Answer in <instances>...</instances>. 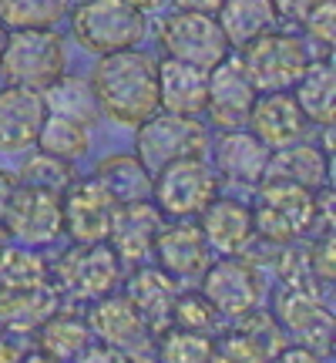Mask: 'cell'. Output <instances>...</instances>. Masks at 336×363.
<instances>
[{
  "label": "cell",
  "mask_w": 336,
  "mask_h": 363,
  "mask_svg": "<svg viewBox=\"0 0 336 363\" xmlns=\"http://www.w3.org/2000/svg\"><path fill=\"white\" fill-rule=\"evenodd\" d=\"M88 81L101 115L121 128H138L158 111V61L138 48L101 54Z\"/></svg>",
  "instance_id": "1"
},
{
  "label": "cell",
  "mask_w": 336,
  "mask_h": 363,
  "mask_svg": "<svg viewBox=\"0 0 336 363\" xmlns=\"http://www.w3.org/2000/svg\"><path fill=\"white\" fill-rule=\"evenodd\" d=\"M71 38L91 54H111L138 48L148 30V13L138 11L131 0H81L67 11Z\"/></svg>",
  "instance_id": "2"
},
{
  "label": "cell",
  "mask_w": 336,
  "mask_h": 363,
  "mask_svg": "<svg viewBox=\"0 0 336 363\" xmlns=\"http://www.w3.org/2000/svg\"><path fill=\"white\" fill-rule=\"evenodd\" d=\"M67 71V48L57 27H17L7 30L0 54V74L7 84L44 91Z\"/></svg>",
  "instance_id": "3"
},
{
  "label": "cell",
  "mask_w": 336,
  "mask_h": 363,
  "mask_svg": "<svg viewBox=\"0 0 336 363\" xmlns=\"http://www.w3.org/2000/svg\"><path fill=\"white\" fill-rule=\"evenodd\" d=\"M256 189L259 195L252 206L256 239L269 246H289L316 225V199L310 189L279 179H262Z\"/></svg>",
  "instance_id": "4"
},
{
  "label": "cell",
  "mask_w": 336,
  "mask_h": 363,
  "mask_svg": "<svg viewBox=\"0 0 336 363\" xmlns=\"http://www.w3.org/2000/svg\"><path fill=\"white\" fill-rule=\"evenodd\" d=\"M219 172L206 155L175 158L152 172V202L165 219H198V212L219 195Z\"/></svg>",
  "instance_id": "5"
},
{
  "label": "cell",
  "mask_w": 336,
  "mask_h": 363,
  "mask_svg": "<svg viewBox=\"0 0 336 363\" xmlns=\"http://www.w3.org/2000/svg\"><path fill=\"white\" fill-rule=\"evenodd\" d=\"M51 283L57 286V293L91 303L118 289L121 259L108 242H74L51 266Z\"/></svg>",
  "instance_id": "6"
},
{
  "label": "cell",
  "mask_w": 336,
  "mask_h": 363,
  "mask_svg": "<svg viewBox=\"0 0 336 363\" xmlns=\"http://www.w3.org/2000/svg\"><path fill=\"white\" fill-rule=\"evenodd\" d=\"M135 131H138L135 135V155L142 158L148 172H158L175 158L206 155L208 148V131L198 118L175 115V111H165V108L148 115Z\"/></svg>",
  "instance_id": "7"
},
{
  "label": "cell",
  "mask_w": 336,
  "mask_h": 363,
  "mask_svg": "<svg viewBox=\"0 0 336 363\" xmlns=\"http://www.w3.org/2000/svg\"><path fill=\"white\" fill-rule=\"evenodd\" d=\"M158 51L162 57H175L195 67H215L222 57H229L233 44L225 40L215 13L179 11L168 13L158 24Z\"/></svg>",
  "instance_id": "8"
},
{
  "label": "cell",
  "mask_w": 336,
  "mask_h": 363,
  "mask_svg": "<svg viewBox=\"0 0 336 363\" xmlns=\"http://www.w3.org/2000/svg\"><path fill=\"white\" fill-rule=\"evenodd\" d=\"M239 61L256 91H289L303 74V67L310 65V51L296 34L272 27L239 48Z\"/></svg>",
  "instance_id": "9"
},
{
  "label": "cell",
  "mask_w": 336,
  "mask_h": 363,
  "mask_svg": "<svg viewBox=\"0 0 336 363\" xmlns=\"http://www.w3.org/2000/svg\"><path fill=\"white\" fill-rule=\"evenodd\" d=\"M276 320L286 330V340L330 357L333 350V310L323 303V286L316 283H283L276 296Z\"/></svg>",
  "instance_id": "10"
},
{
  "label": "cell",
  "mask_w": 336,
  "mask_h": 363,
  "mask_svg": "<svg viewBox=\"0 0 336 363\" xmlns=\"http://www.w3.org/2000/svg\"><path fill=\"white\" fill-rule=\"evenodd\" d=\"M198 279H202V296L225 320L246 316L266 296L262 269L256 266V259L249 252H235V256H222V259L208 262Z\"/></svg>",
  "instance_id": "11"
},
{
  "label": "cell",
  "mask_w": 336,
  "mask_h": 363,
  "mask_svg": "<svg viewBox=\"0 0 336 363\" xmlns=\"http://www.w3.org/2000/svg\"><path fill=\"white\" fill-rule=\"evenodd\" d=\"M11 239L21 246H51L54 239L65 235V216H61V192L51 189H38V185H24L17 182L0 222Z\"/></svg>",
  "instance_id": "12"
},
{
  "label": "cell",
  "mask_w": 336,
  "mask_h": 363,
  "mask_svg": "<svg viewBox=\"0 0 336 363\" xmlns=\"http://www.w3.org/2000/svg\"><path fill=\"white\" fill-rule=\"evenodd\" d=\"M88 330L94 340L108 343L121 357H152L155 353V330L145 323V316L135 310L128 296H98L91 299Z\"/></svg>",
  "instance_id": "13"
},
{
  "label": "cell",
  "mask_w": 336,
  "mask_h": 363,
  "mask_svg": "<svg viewBox=\"0 0 336 363\" xmlns=\"http://www.w3.org/2000/svg\"><path fill=\"white\" fill-rule=\"evenodd\" d=\"M61 216L71 242H108L118 202L101 182L88 175V179H74L61 192Z\"/></svg>",
  "instance_id": "14"
},
{
  "label": "cell",
  "mask_w": 336,
  "mask_h": 363,
  "mask_svg": "<svg viewBox=\"0 0 336 363\" xmlns=\"http://www.w3.org/2000/svg\"><path fill=\"white\" fill-rule=\"evenodd\" d=\"M256 94V84L249 81L239 57H222L215 67H208L206 115L212 118L215 128H246Z\"/></svg>",
  "instance_id": "15"
},
{
  "label": "cell",
  "mask_w": 336,
  "mask_h": 363,
  "mask_svg": "<svg viewBox=\"0 0 336 363\" xmlns=\"http://www.w3.org/2000/svg\"><path fill=\"white\" fill-rule=\"evenodd\" d=\"M152 256L158 269H165L172 279H198L212 262V249L192 219H172L162 222L152 242Z\"/></svg>",
  "instance_id": "16"
},
{
  "label": "cell",
  "mask_w": 336,
  "mask_h": 363,
  "mask_svg": "<svg viewBox=\"0 0 336 363\" xmlns=\"http://www.w3.org/2000/svg\"><path fill=\"white\" fill-rule=\"evenodd\" d=\"M47 118L44 94L24 84L0 88V155H21L38 145V131Z\"/></svg>",
  "instance_id": "17"
},
{
  "label": "cell",
  "mask_w": 336,
  "mask_h": 363,
  "mask_svg": "<svg viewBox=\"0 0 336 363\" xmlns=\"http://www.w3.org/2000/svg\"><path fill=\"white\" fill-rule=\"evenodd\" d=\"M286 347V330L279 326L276 313L249 310L239 316L219 340H215V357L225 360H272Z\"/></svg>",
  "instance_id": "18"
},
{
  "label": "cell",
  "mask_w": 336,
  "mask_h": 363,
  "mask_svg": "<svg viewBox=\"0 0 336 363\" xmlns=\"http://www.w3.org/2000/svg\"><path fill=\"white\" fill-rule=\"evenodd\" d=\"M198 229L206 235L212 252L219 256H235L249 252L256 242V222H252V206L239 199L215 195L202 212H198Z\"/></svg>",
  "instance_id": "19"
},
{
  "label": "cell",
  "mask_w": 336,
  "mask_h": 363,
  "mask_svg": "<svg viewBox=\"0 0 336 363\" xmlns=\"http://www.w3.org/2000/svg\"><path fill=\"white\" fill-rule=\"evenodd\" d=\"M246 128L269 148H283V145L306 138L310 121L303 115V108L296 104L293 91H259L256 101H252V111H249Z\"/></svg>",
  "instance_id": "20"
},
{
  "label": "cell",
  "mask_w": 336,
  "mask_h": 363,
  "mask_svg": "<svg viewBox=\"0 0 336 363\" xmlns=\"http://www.w3.org/2000/svg\"><path fill=\"white\" fill-rule=\"evenodd\" d=\"M165 216L158 212V206L152 199H142V202H125L118 206L115 225H111V235H108V246L118 252L121 266H138L152 256V242H155L158 229H162Z\"/></svg>",
  "instance_id": "21"
},
{
  "label": "cell",
  "mask_w": 336,
  "mask_h": 363,
  "mask_svg": "<svg viewBox=\"0 0 336 363\" xmlns=\"http://www.w3.org/2000/svg\"><path fill=\"white\" fill-rule=\"evenodd\" d=\"M269 145L259 142L249 128H225L215 145V172L235 185H259L269 165Z\"/></svg>",
  "instance_id": "22"
},
{
  "label": "cell",
  "mask_w": 336,
  "mask_h": 363,
  "mask_svg": "<svg viewBox=\"0 0 336 363\" xmlns=\"http://www.w3.org/2000/svg\"><path fill=\"white\" fill-rule=\"evenodd\" d=\"M208 71L175 57L158 61V108L175 115H206Z\"/></svg>",
  "instance_id": "23"
},
{
  "label": "cell",
  "mask_w": 336,
  "mask_h": 363,
  "mask_svg": "<svg viewBox=\"0 0 336 363\" xmlns=\"http://www.w3.org/2000/svg\"><path fill=\"white\" fill-rule=\"evenodd\" d=\"M125 296L135 303V310L145 316V323L152 326L155 333H162L168 326V316H172V303L179 296V279H172L158 266H142L138 262L128 279Z\"/></svg>",
  "instance_id": "24"
},
{
  "label": "cell",
  "mask_w": 336,
  "mask_h": 363,
  "mask_svg": "<svg viewBox=\"0 0 336 363\" xmlns=\"http://www.w3.org/2000/svg\"><path fill=\"white\" fill-rule=\"evenodd\" d=\"M54 310H61V293L54 283L44 286H0V323L11 333H34Z\"/></svg>",
  "instance_id": "25"
},
{
  "label": "cell",
  "mask_w": 336,
  "mask_h": 363,
  "mask_svg": "<svg viewBox=\"0 0 336 363\" xmlns=\"http://www.w3.org/2000/svg\"><path fill=\"white\" fill-rule=\"evenodd\" d=\"M293 98L303 108V115L310 125H320V128H330L336 118V67L333 57H320L303 67V74L293 84Z\"/></svg>",
  "instance_id": "26"
},
{
  "label": "cell",
  "mask_w": 336,
  "mask_h": 363,
  "mask_svg": "<svg viewBox=\"0 0 336 363\" xmlns=\"http://www.w3.org/2000/svg\"><path fill=\"white\" fill-rule=\"evenodd\" d=\"M266 179H279V182H293L316 192L320 185L330 182V155L320 152L316 145H306L303 138L283 148H272L269 152V165H266Z\"/></svg>",
  "instance_id": "27"
},
{
  "label": "cell",
  "mask_w": 336,
  "mask_h": 363,
  "mask_svg": "<svg viewBox=\"0 0 336 363\" xmlns=\"http://www.w3.org/2000/svg\"><path fill=\"white\" fill-rule=\"evenodd\" d=\"M91 175L101 182L108 192L115 195L118 206L152 199V172L145 169V162L138 155H128V152L104 155L101 162L94 165V172H91Z\"/></svg>",
  "instance_id": "28"
},
{
  "label": "cell",
  "mask_w": 336,
  "mask_h": 363,
  "mask_svg": "<svg viewBox=\"0 0 336 363\" xmlns=\"http://www.w3.org/2000/svg\"><path fill=\"white\" fill-rule=\"evenodd\" d=\"M38 333V353L47 357V360H78L84 347L91 340L88 320H81L78 313H67V310H54L44 323L34 330Z\"/></svg>",
  "instance_id": "29"
},
{
  "label": "cell",
  "mask_w": 336,
  "mask_h": 363,
  "mask_svg": "<svg viewBox=\"0 0 336 363\" xmlns=\"http://www.w3.org/2000/svg\"><path fill=\"white\" fill-rule=\"evenodd\" d=\"M40 94H44L47 115L71 118V121H78V125H84V128H94L98 118H101V108H98V98H94L88 78H74V74H67L65 71L61 78L51 81Z\"/></svg>",
  "instance_id": "30"
},
{
  "label": "cell",
  "mask_w": 336,
  "mask_h": 363,
  "mask_svg": "<svg viewBox=\"0 0 336 363\" xmlns=\"http://www.w3.org/2000/svg\"><path fill=\"white\" fill-rule=\"evenodd\" d=\"M222 34L233 48H242L246 40L259 38L262 30H272L279 24V13L272 7V0H222L215 11Z\"/></svg>",
  "instance_id": "31"
},
{
  "label": "cell",
  "mask_w": 336,
  "mask_h": 363,
  "mask_svg": "<svg viewBox=\"0 0 336 363\" xmlns=\"http://www.w3.org/2000/svg\"><path fill=\"white\" fill-rule=\"evenodd\" d=\"M38 148L65 162H81L91 152V128L61 115H47L38 131Z\"/></svg>",
  "instance_id": "32"
},
{
  "label": "cell",
  "mask_w": 336,
  "mask_h": 363,
  "mask_svg": "<svg viewBox=\"0 0 336 363\" xmlns=\"http://www.w3.org/2000/svg\"><path fill=\"white\" fill-rule=\"evenodd\" d=\"M71 11V0H0V24L17 27H57Z\"/></svg>",
  "instance_id": "33"
},
{
  "label": "cell",
  "mask_w": 336,
  "mask_h": 363,
  "mask_svg": "<svg viewBox=\"0 0 336 363\" xmlns=\"http://www.w3.org/2000/svg\"><path fill=\"white\" fill-rule=\"evenodd\" d=\"M155 353L162 360H172V363H206L215 357V340H212V333L165 326L155 340Z\"/></svg>",
  "instance_id": "34"
},
{
  "label": "cell",
  "mask_w": 336,
  "mask_h": 363,
  "mask_svg": "<svg viewBox=\"0 0 336 363\" xmlns=\"http://www.w3.org/2000/svg\"><path fill=\"white\" fill-rule=\"evenodd\" d=\"M51 283V262H44L30 246H7L0 256V286L27 289Z\"/></svg>",
  "instance_id": "35"
},
{
  "label": "cell",
  "mask_w": 336,
  "mask_h": 363,
  "mask_svg": "<svg viewBox=\"0 0 336 363\" xmlns=\"http://www.w3.org/2000/svg\"><path fill=\"white\" fill-rule=\"evenodd\" d=\"M74 179H78L74 175V162H65V158H54L47 152H38V155H30L24 162L17 182L38 185V189H51V192H65Z\"/></svg>",
  "instance_id": "36"
},
{
  "label": "cell",
  "mask_w": 336,
  "mask_h": 363,
  "mask_svg": "<svg viewBox=\"0 0 336 363\" xmlns=\"http://www.w3.org/2000/svg\"><path fill=\"white\" fill-rule=\"evenodd\" d=\"M219 313L215 306L198 293H179L175 303H172V316H168V326H181V330H195V333H215L219 326Z\"/></svg>",
  "instance_id": "37"
},
{
  "label": "cell",
  "mask_w": 336,
  "mask_h": 363,
  "mask_svg": "<svg viewBox=\"0 0 336 363\" xmlns=\"http://www.w3.org/2000/svg\"><path fill=\"white\" fill-rule=\"evenodd\" d=\"M306 27L310 40H316L320 48L333 51V40H336V0H316L310 7V13L299 21Z\"/></svg>",
  "instance_id": "38"
},
{
  "label": "cell",
  "mask_w": 336,
  "mask_h": 363,
  "mask_svg": "<svg viewBox=\"0 0 336 363\" xmlns=\"http://www.w3.org/2000/svg\"><path fill=\"white\" fill-rule=\"evenodd\" d=\"M306 259H310V272L313 279L330 289L336 279V259H333V233H323L310 249H306Z\"/></svg>",
  "instance_id": "39"
},
{
  "label": "cell",
  "mask_w": 336,
  "mask_h": 363,
  "mask_svg": "<svg viewBox=\"0 0 336 363\" xmlns=\"http://www.w3.org/2000/svg\"><path fill=\"white\" fill-rule=\"evenodd\" d=\"M313 4H316V0H272V7H276V13H279V21H293V24H299V21L310 13Z\"/></svg>",
  "instance_id": "40"
},
{
  "label": "cell",
  "mask_w": 336,
  "mask_h": 363,
  "mask_svg": "<svg viewBox=\"0 0 336 363\" xmlns=\"http://www.w3.org/2000/svg\"><path fill=\"white\" fill-rule=\"evenodd\" d=\"M179 11H198V13H215L222 7V0H172Z\"/></svg>",
  "instance_id": "41"
},
{
  "label": "cell",
  "mask_w": 336,
  "mask_h": 363,
  "mask_svg": "<svg viewBox=\"0 0 336 363\" xmlns=\"http://www.w3.org/2000/svg\"><path fill=\"white\" fill-rule=\"evenodd\" d=\"M21 357V347H13L11 337H0V360H17Z\"/></svg>",
  "instance_id": "42"
},
{
  "label": "cell",
  "mask_w": 336,
  "mask_h": 363,
  "mask_svg": "<svg viewBox=\"0 0 336 363\" xmlns=\"http://www.w3.org/2000/svg\"><path fill=\"white\" fill-rule=\"evenodd\" d=\"M138 11H145V13H152V11H162L165 4H172V0H131Z\"/></svg>",
  "instance_id": "43"
},
{
  "label": "cell",
  "mask_w": 336,
  "mask_h": 363,
  "mask_svg": "<svg viewBox=\"0 0 336 363\" xmlns=\"http://www.w3.org/2000/svg\"><path fill=\"white\" fill-rule=\"evenodd\" d=\"M7 246H11V233H7V229L0 225V256L7 252Z\"/></svg>",
  "instance_id": "44"
},
{
  "label": "cell",
  "mask_w": 336,
  "mask_h": 363,
  "mask_svg": "<svg viewBox=\"0 0 336 363\" xmlns=\"http://www.w3.org/2000/svg\"><path fill=\"white\" fill-rule=\"evenodd\" d=\"M4 44H7V27L0 24V54H4Z\"/></svg>",
  "instance_id": "45"
}]
</instances>
